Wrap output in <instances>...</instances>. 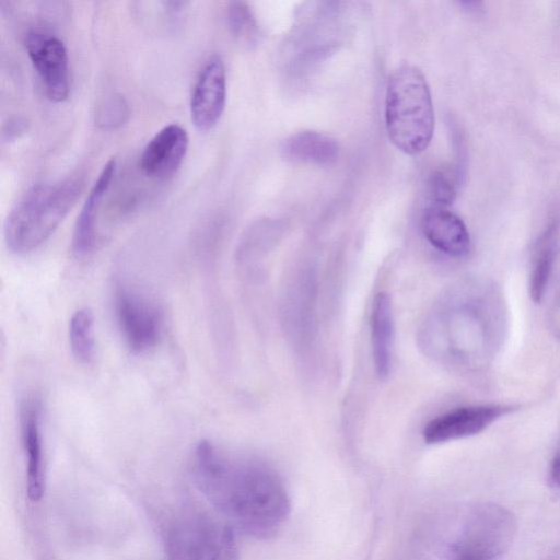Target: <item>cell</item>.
I'll return each mask as SVG.
<instances>
[{
  "label": "cell",
  "mask_w": 560,
  "mask_h": 560,
  "mask_svg": "<svg viewBox=\"0 0 560 560\" xmlns=\"http://www.w3.org/2000/svg\"><path fill=\"white\" fill-rule=\"evenodd\" d=\"M548 320L552 334L560 340V291L550 307Z\"/></svg>",
  "instance_id": "23"
},
{
  "label": "cell",
  "mask_w": 560,
  "mask_h": 560,
  "mask_svg": "<svg viewBox=\"0 0 560 560\" xmlns=\"http://www.w3.org/2000/svg\"><path fill=\"white\" fill-rule=\"evenodd\" d=\"M385 127L392 143L408 155L423 152L434 131V109L429 84L415 66H400L388 78Z\"/></svg>",
  "instance_id": "4"
},
{
  "label": "cell",
  "mask_w": 560,
  "mask_h": 560,
  "mask_svg": "<svg viewBox=\"0 0 560 560\" xmlns=\"http://www.w3.org/2000/svg\"><path fill=\"white\" fill-rule=\"evenodd\" d=\"M557 256V226L550 225L541 236L533 259L529 292L539 303L545 295Z\"/></svg>",
  "instance_id": "17"
},
{
  "label": "cell",
  "mask_w": 560,
  "mask_h": 560,
  "mask_svg": "<svg viewBox=\"0 0 560 560\" xmlns=\"http://www.w3.org/2000/svg\"><path fill=\"white\" fill-rule=\"evenodd\" d=\"M114 307L118 327L131 352L145 353L154 348L162 334V315L144 296L117 285Z\"/></svg>",
  "instance_id": "7"
},
{
  "label": "cell",
  "mask_w": 560,
  "mask_h": 560,
  "mask_svg": "<svg viewBox=\"0 0 560 560\" xmlns=\"http://www.w3.org/2000/svg\"><path fill=\"white\" fill-rule=\"evenodd\" d=\"M189 137L178 124L160 129L144 147L139 166L141 172L153 179H167L180 167L188 150Z\"/></svg>",
  "instance_id": "12"
},
{
  "label": "cell",
  "mask_w": 560,
  "mask_h": 560,
  "mask_svg": "<svg viewBox=\"0 0 560 560\" xmlns=\"http://www.w3.org/2000/svg\"><path fill=\"white\" fill-rule=\"evenodd\" d=\"M458 173L451 167L435 170L428 180V198L431 207L447 208L457 194Z\"/></svg>",
  "instance_id": "20"
},
{
  "label": "cell",
  "mask_w": 560,
  "mask_h": 560,
  "mask_svg": "<svg viewBox=\"0 0 560 560\" xmlns=\"http://www.w3.org/2000/svg\"><path fill=\"white\" fill-rule=\"evenodd\" d=\"M21 440L25 458V487L32 502L40 501L45 491V456L42 433V400L27 394L20 405Z\"/></svg>",
  "instance_id": "10"
},
{
  "label": "cell",
  "mask_w": 560,
  "mask_h": 560,
  "mask_svg": "<svg viewBox=\"0 0 560 560\" xmlns=\"http://www.w3.org/2000/svg\"><path fill=\"white\" fill-rule=\"evenodd\" d=\"M115 171L116 160L110 159L105 163L91 187L78 215L71 242L72 254L78 258L88 256L94 249L97 211L110 186Z\"/></svg>",
  "instance_id": "14"
},
{
  "label": "cell",
  "mask_w": 560,
  "mask_h": 560,
  "mask_svg": "<svg viewBox=\"0 0 560 560\" xmlns=\"http://www.w3.org/2000/svg\"><path fill=\"white\" fill-rule=\"evenodd\" d=\"M516 408L506 404L455 408L428 422L422 432L423 440L428 444H440L476 435Z\"/></svg>",
  "instance_id": "9"
},
{
  "label": "cell",
  "mask_w": 560,
  "mask_h": 560,
  "mask_svg": "<svg viewBox=\"0 0 560 560\" xmlns=\"http://www.w3.org/2000/svg\"><path fill=\"white\" fill-rule=\"evenodd\" d=\"M285 159L300 163L329 165L339 156L338 142L330 136L314 131H299L288 137L281 148Z\"/></svg>",
  "instance_id": "16"
},
{
  "label": "cell",
  "mask_w": 560,
  "mask_h": 560,
  "mask_svg": "<svg viewBox=\"0 0 560 560\" xmlns=\"http://www.w3.org/2000/svg\"><path fill=\"white\" fill-rule=\"evenodd\" d=\"M25 48L47 97L54 102L67 100L70 74L63 42L50 32L34 30L25 37Z\"/></svg>",
  "instance_id": "8"
},
{
  "label": "cell",
  "mask_w": 560,
  "mask_h": 560,
  "mask_svg": "<svg viewBox=\"0 0 560 560\" xmlns=\"http://www.w3.org/2000/svg\"><path fill=\"white\" fill-rule=\"evenodd\" d=\"M69 343L72 355L80 363H90L95 353L94 317L89 308L73 313L69 322Z\"/></svg>",
  "instance_id": "18"
},
{
  "label": "cell",
  "mask_w": 560,
  "mask_h": 560,
  "mask_svg": "<svg viewBox=\"0 0 560 560\" xmlns=\"http://www.w3.org/2000/svg\"><path fill=\"white\" fill-rule=\"evenodd\" d=\"M228 24L232 36L243 46L250 47L258 40V24L246 2L233 1L228 9Z\"/></svg>",
  "instance_id": "19"
},
{
  "label": "cell",
  "mask_w": 560,
  "mask_h": 560,
  "mask_svg": "<svg viewBox=\"0 0 560 560\" xmlns=\"http://www.w3.org/2000/svg\"><path fill=\"white\" fill-rule=\"evenodd\" d=\"M130 116V106L120 93L105 97L97 106L95 122L101 129L113 130L127 122Z\"/></svg>",
  "instance_id": "21"
},
{
  "label": "cell",
  "mask_w": 560,
  "mask_h": 560,
  "mask_svg": "<svg viewBox=\"0 0 560 560\" xmlns=\"http://www.w3.org/2000/svg\"><path fill=\"white\" fill-rule=\"evenodd\" d=\"M515 516L505 508L486 503L471 511L452 544L448 560H494L512 544Z\"/></svg>",
  "instance_id": "6"
},
{
  "label": "cell",
  "mask_w": 560,
  "mask_h": 560,
  "mask_svg": "<svg viewBox=\"0 0 560 560\" xmlns=\"http://www.w3.org/2000/svg\"><path fill=\"white\" fill-rule=\"evenodd\" d=\"M226 102V73L223 60L208 58L195 81L190 95V117L202 131L212 129L220 120Z\"/></svg>",
  "instance_id": "11"
},
{
  "label": "cell",
  "mask_w": 560,
  "mask_h": 560,
  "mask_svg": "<svg viewBox=\"0 0 560 560\" xmlns=\"http://www.w3.org/2000/svg\"><path fill=\"white\" fill-rule=\"evenodd\" d=\"M549 476L551 485L560 489V445L552 458Z\"/></svg>",
  "instance_id": "24"
},
{
  "label": "cell",
  "mask_w": 560,
  "mask_h": 560,
  "mask_svg": "<svg viewBox=\"0 0 560 560\" xmlns=\"http://www.w3.org/2000/svg\"><path fill=\"white\" fill-rule=\"evenodd\" d=\"M84 186L80 176L30 187L14 203L4 222V241L15 254L39 247L56 231Z\"/></svg>",
  "instance_id": "3"
},
{
  "label": "cell",
  "mask_w": 560,
  "mask_h": 560,
  "mask_svg": "<svg viewBox=\"0 0 560 560\" xmlns=\"http://www.w3.org/2000/svg\"><path fill=\"white\" fill-rule=\"evenodd\" d=\"M451 310V348L465 366H487L504 338L506 311L498 287L490 281L467 283Z\"/></svg>",
  "instance_id": "2"
},
{
  "label": "cell",
  "mask_w": 560,
  "mask_h": 560,
  "mask_svg": "<svg viewBox=\"0 0 560 560\" xmlns=\"http://www.w3.org/2000/svg\"><path fill=\"white\" fill-rule=\"evenodd\" d=\"M394 318L390 298L380 292L373 301L371 312V345L376 374L384 378L392 364Z\"/></svg>",
  "instance_id": "15"
},
{
  "label": "cell",
  "mask_w": 560,
  "mask_h": 560,
  "mask_svg": "<svg viewBox=\"0 0 560 560\" xmlns=\"http://www.w3.org/2000/svg\"><path fill=\"white\" fill-rule=\"evenodd\" d=\"M26 129L27 122L25 119L20 117L11 118L3 126L2 138L4 141H11L15 138H19L22 133L26 131Z\"/></svg>",
  "instance_id": "22"
},
{
  "label": "cell",
  "mask_w": 560,
  "mask_h": 560,
  "mask_svg": "<svg viewBox=\"0 0 560 560\" xmlns=\"http://www.w3.org/2000/svg\"><path fill=\"white\" fill-rule=\"evenodd\" d=\"M421 229L429 243L447 256L464 257L470 250L465 223L447 208L429 206L421 218Z\"/></svg>",
  "instance_id": "13"
},
{
  "label": "cell",
  "mask_w": 560,
  "mask_h": 560,
  "mask_svg": "<svg viewBox=\"0 0 560 560\" xmlns=\"http://www.w3.org/2000/svg\"><path fill=\"white\" fill-rule=\"evenodd\" d=\"M163 536L165 560H238L234 529L203 510L175 513Z\"/></svg>",
  "instance_id": "5"
},
{
  "label": "cell",
  "mask_w": 560,
  "mask_h": 560,
  "mask_svg": "<svg viewBox=\"0 0 560 560\" xmlns=\"http://www.w3.org/2000/svg\"><path fill=\"white\" fill-rule=\"evenodd\" d=\"M192 477L219 517L247 536L269 538L289 516V495L277 472L259 462L231 457L209 441L195 450Z\"/></svg>",
  "instance_id": "1"
}]
</instances>
